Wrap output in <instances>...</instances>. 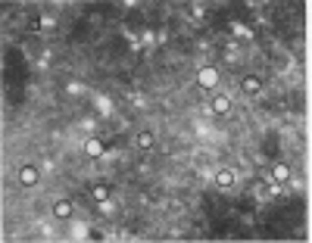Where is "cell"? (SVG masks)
Instances as JSON below:
<instances>
[{
  "mask_svg": "<svg viewBox=\"0 0 312 243\" xmlns=\"http://www.w3.org/2000/svg\"><path fill=\"white\" fill-rule=\"evenodd\" d=\"M234 178H238V175H234L231 169H218L216 172V184H218V187H231Z\"/></svg>",
  "mask_w": 312,
  "mask_h": 243,
  "instance_id": "277c9868",
  "label": "cell"
},
{
  "mask_svg": "<svg viewBox=\"0 0 312 243\" xmlns=\"http://www.w3.org/2000/svg\"><path fill=\"white\" fill-rule=\"evenodd\" d=\"M138 147H141V150H153V134H150V131H141V134H138Z\"/></svg>",
  "mask_w": 312,
  "mask_h": 243,
  "instance_id": "ba28073f",
  "label": "cell"
},
{
  "mask_svg": "<svg viewBox=\"0 0 312 243\" xmlns=\"http://www.w3.org/2000/svg\"><path fill=\"white\" fill-rule=\"evenodd\" d=\"M213 112H218V115L231 112V100H228V97H216V100H213Z\"/></svg>",
  "mask_w": 312,
  "mask_h": 243,
  "instance_id": "52a82bcc",
  "label": "cell"
},
{
  "mask_svg": "<svg viewBox=\"0 0 312 243\" xmlns=\"http://www.w3.org/2000/svg\"><path fill=\"white\" fill-rule=\"evenodd\" d=\"M243 90H247V94H259V90H263V81H259L256 75H247V78H243Z\"/></svg>",
  "mask_w": 312,
  "mask_h": 243,
  "instance_id": "8992f818",
  "label": "cell"
},
{
  "mask_svg": "<svg viewBox=\"0 0 312 243\" xmlns=\"http://www.w3.org/2000/svg\"><path fill=\"white\" fill-rule=\"evenodd\" d=\"M84 153H88L91 159H100V156H103V153H106V147H103V140H97V137H91V140H88V144H84Z\"/></svg>",
  "mask_w": 312,
  "mask_h": 243,
  "instance_id": "7a4b0ae2",
  "label": "cell"
},
{
  "mask_svg": "<svg viewBox=\"0 0 312 243\" xmlns=\"http://www.w3.org/2000/svg\"><path fill=\"white\" fill-rule=\"evenodd\" d=\"M53 215H56L60 221H66V219L72 215V203H69V199H60V203L53 206Z\"/></svg>",
  "mask_w": 312,
  "mask_h": 243,
  "instance_id": "5b68a950",
  "label": "cell"
},
{
  "mask_svg": "<svg viewBox=\"0 0 312 243\" xmlns=\"http://www.w3.org/2000/svg\"><path fill=\"white\" fill-rule=\"evenodd\" d=\"M272 175H275V181H288V178H290V169H288L284 162H278L275 169H272Z\"/></svg>",
  "mask_w": 312,
  "mask_h": 243,
  "instance_id": "9c48e42d",
  "label": "cell"
},
{
  "mask_svg": "<svg viewBox=\"0 0 312 243\" xmlns=\"http://www.w3.org/2000/svg\"><path fill=\"white\" fill-rule=\"evenodd\" d=\"M19 184H25V187H35L38 184V169L35 165H22L19 169Z\"/></svg>",
  "mask_w": 312,
  "mask_h": 243,
  "instance_id": "6da1fadb",
  "label": "cell"
},
{
  "mask_svg": "<svg viewBox=\"0 0 312 243\" xmlns=\"http://www.w3.org/2000/svg\"><path fill=\"white\" fill-rule=\"evenodd\" d=\"M197 78H200V85H203V88H216L218 72L213 69V66H206V69H200V75H197Z\"/></svg>",
  "mask_w": 312,
  "mask_h": 243,
  "instance_id": "3957f363",
  "label": "cell"
},
{
  "mask_svg": "<svg viewBox=\"0 0 312 243\" xmlns=\"http://www.w3.org/2000/svg\"><path fill=\"white\" fill-rule=\"evenodd\" d=\"M106 197H109V190L103 187V184H97V187H94V199H97V203H106Z\"/></svg>",
  "mask_w": 312,
  "mask_h": 243,
  "instance_id": "30bf717a",
  "label": "cell"
}]
</instances>
